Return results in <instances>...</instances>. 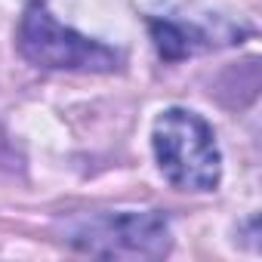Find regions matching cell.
<instances>
[{"label": "cell", "instance_id": "2", "mask_svg": "<svg viewBox=\"0 0 262 262\" xmlns=\"http://www.w3.org/2000/svg\"><path fill=\"white\" fill-rule=\"evenodd\" d=\"M19 53L50 71H90V74H108L120 65V53L90 40L71 28H65L43 0H31V7L22 16L19 25Z\"/></svg>", "mask_w": 262, "mask_h": 262}, {"label": "cell", "instance_id": "1", "mask_svg": "<svg viewBox=\"0 0 262 262\" xmlns=\"http://www.w3.org/2000/svg\"><path fill=\"white\" fill-rule=\"evenodd\" d=\"M151 148L158 170L179 191H216L222 179V155L213 136V126L188 111L167 108L155 120Z\"/></svg>", "mask_w": 262, "mask_h": 262}, {"label": "cell", "instance_id": "3", "mask_svg": "<svg viewBox=\"0 0 262 262\" xmlns=\"http://www.w3.org/2000/svg\"><path fill=\"white\" fill-rule=\"evenodd\" d=\"M68 244L102 259H161L170 253V222L158 210L96 213L68 231Z\"/></svg>", "mask_w": 262, "mask_h": 262}, {"label": "cell", "instance_id": "4", "mask_svg": "<svg viewBox=\"0 0 262 262\" xmlns=\"http://www.w3.org/2000/svg\"><path fill=\"white\" fill-rule=\"evenodd\" d=\"M151 34H155L158 53L164 59H185V56H191L198 50L213 47L210 31H204L198 25L176 22V19H155L151 22Z\"/></svg>", "mask_w": 262, "mask_h": 262}]
</instances>
